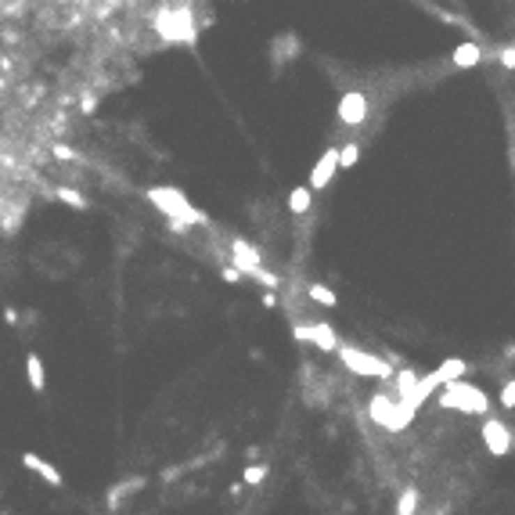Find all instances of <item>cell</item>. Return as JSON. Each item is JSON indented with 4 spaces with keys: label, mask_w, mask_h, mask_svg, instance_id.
I'll use <instances>...</instances> for the list:
<instances>
[{
    "label": "cell",
    "mask_w": 515,
    "mask_h": 515,
    "mask_svg": "<svg viewBox=\"0 0 515 515\" xmlns=\"http://www.w3.org/2000/svg\"><path fill=\"white\" fill-rule=\"evenodd\" d=\"M415 512H418V490L407 486L400 493V501H397V515H415Z\"/></svg>",
    "instance_id": "17"
},
{
    "label": "cell",
    "mask_w": 515,
    "mask_h": 515,
    "mask_svg": "<svg viewBox=\"0 0 515 515\" xmlns=\"http://www.w3.org/2000/svg\"><path fill=\"white\" fill-rule=\"evenodd\" d=\"M339 119L346 126H360L364 119H368V98H364L360 91H346L339 98Z\"/></svg>",
    "instance_id": "7"
},
{
    "label": "cell",
    "mask_w": 515,
    "mask_h": 515,
    "mask_svg": "<svg viewBox=\"0 0 515 515\" xmlns=\"http://www.w3.org/2000/svg\"><path fill=\"white\" fill-rule=\"evenodd\" d=\"M54 155H58V159H76V155L69 152V148H66V144H54Z\"/></svg>",
    "instance_id": "26"
},
{
    "label": "cell",
    "mask_w": 515,
    "mask_h": 515,
    "mask_svg": "<svg viewBox=\"0 0 515 515\" xmlns=\"http://www.w3.org/2000/svg\"><path fill=\"white\" fill-rule=\"evenodd\" d=\"M252 277H256V282H260V285H267V289H277V274H270V270H252Z\"/></svg>",
    "instance_id": "22"
},
{
    "label": "cell",
    "mask_w": 515,
    "mask_h": 515,
    "mask_svg": "<svg viewBox=\"0 0 515 515\" xmlns=\"http://www.w3.org/2000/svg\"><path fill=\"white\" fill-rule=\"evenodd\" d=\"M393 378H397V393H400V400H407V397H411V390H415V385H418V375H415L411 368H403V371H397Z\"/></svg>",
    "instance_id": "16"
},
{
    "label": "cell",
    "mask_w": 515,
    "mask_h": 515,
    "mask_svg": "<svg viewBox=\"0 0 515 515\" xmlns=\"http://www.w3.org/2000/svg\"><path fill=\"white\" fill-rule=\"evenodd\" d=\"M498 61H501L505 69H515V47H501L498 51Z\"/></svg>",
    "instance_id": "24"
},
{
    "label": "cell",
    "mask_w": 515,
    "mask_h": 515,
    "mask_svg": "<svg viewBox=\"0 0 515 515\" xmlns=\"http://www.w3.org/2000/svg\"><path fill=\"white\" fill-rule=\"evenodd\" d=\"M263 479H267V465H249V468H245V483H249V486L263 483Z\"/></svg>",
    "instance_id": "20"
},
{
    "label": "cell",
    "mask_w": 515,
    "mask_h": 515,
    "mask_svg": "<svg viewBox=\"0 0 515 515\" xmlns=\"http://www.w3.org/2000/svg\"><path fill=\"white\" fill-rule=\"evenodd\" d=\"M440 407H450V411H465V415H486V411H490V397L479 390V385L458 378V382L443 385Z\"/></svg>",
    "instance_id": "2"
},
{
    "label": "cell",
    "mask_w": 515,
    "mask_h": 515,
    "mask_svg": "<svg viewBox=\"0 0 515 515\" xmlns=\"http://www.w3.org/2000/svg\"><path fill=\"white\" fill-rule=\"evenodd\" d=\"M22 465H26V468H33V472H40V476H44V483L61 486V472H58L54 465H47L40 454H22Z\"/></svg>",
    "instance_id": "12"
},
{
    "label": "cell",
    "mask_w": 515,
    "mask_h": 515,
    "mask_svg": "<svg viewBox=\"0 0 515 515\" xmlns=\"http://www.w3.org/2000/svg\"><path fill=\"white\" fill-rule=\"evenodd\" d=\"M224 282H231V285H238V282H242V274L234 270V267H224Z\"/></svg>",
    "instance_id": "25"
},
{
    "label": "cell",
    "mask_w": 515,
    "mask_h": 515,
    "mask_svg": "<svg viewBox=\"0 0 515 515\" xmlns=\"http://www.w3.org/2000/svg\"><path fill=\"white\" fill-rule=\"evenodd\" d=\"M144 483H148L144 476H134V479H126V483H116V486L109 490V508L116 512V508H119V501H126V498H130V493H137V490H141Z\"/></svg>",
    "instance_id": "13"
},
{
    "label": "cell",
    "mask_w": 515,
    "mask_h": 515,
    "mask_svg": "<svg viewBox=\"0 0 515 515\" xmlns=\"http://www.w3.org/2000/svg\"><path fill=\"white\" fill-rule=\"evenodd\" d=\"M483 443H486V450L490 454H508L512 450V433H508V425L505 422H498V418H486L483 422Z\"/></svg>",
    "instance_id": "8"
},
{
    "label": "cell",
    "mask_w": 515,
    "mask_h": 515,
    "mask_svg": "<svg viewBox=\"0 0 515 515\" xmlns=\"http://www.w3.org/2000/svg\"><path fill=\"white\" fill-rule=\"evenodd\" d=\"M307 292H310V299H314V303H325V307H335V303H339V295H335L328 285H310Z\"/></svg>",
    "instance_id": "19"
},
{
    "label": "cell",
    "mask_w": 515,
    "mask_h": 515,
    "mask_svg": "<svg viewBox=\"0 0 515 515\" xmlns=\"http://www.w3.org/2000/svg\"><path fill=\"white\" fill-rule=\"evenodd\" d=\"M292 339H299V342H314V346H321L325 353H335L339 350V335H335V328L332 325H292Z\"/></svg>",
    "instance_id": "6"
},
{
    "label": "cell",
    "mask_w": 515,
    "mask_h": 515,
    "mask_svg": "<svg viewBox=\"0 0 515 515\" xmlns=\"http://www.w3.org/2000/svg\"><path fill=\"white\" fill-rule=\"evenodd\" d=\"M479 61H483V47L472 44V40L458 44L454 54H450V66H454V69H472V66H479Z\"/></svg>",
    "instance_id": "11"
},
{
    "label": "cell",
    "mask_w": 515,
    "mask_h": 515,
    "mask_svg": "<svg viewBox=\"0 0 515 515\" xmlns=\"http://www.w3.org/2000/svg\"><path fill=\"white\" fill-rule=\"evenodd\" d=\"M368 415L378 422V425H385V429H403V425H411V411L400 403V400H393V397H385V393H375L371 397V403H368Z\"/></svg>",
    "instance_id": "5"
},
{
    "label": "cell",
    "mask_w": 515,
    "mask_h": 515,
    "mask_svg": "<svg viewBox=\"0 0 515 515\" xmlns=\"http://www.w3.org/2000/svg\"><path fill=\"white\" fill-rule=\"evenodd\" d=\"M231 252H234V270H238V274L260 270V249L249 245L245 238H234V242H231Z\"/></svg>",
    "instance_id": "10"
},
{
    "label": "cell",
    "mask_w": 515,
    "mask_h": 515,
    "mask_svg": "<svg viewBox=\"0 0 515 515\" xmlns=\"http://www.w3.org/2000/svg\"><path fill=\"white\" fill-rule=\"evenodd\" d=\"M501 407H508V411L515 407V378L505 382V390H501Z\"/></svg>",
    "instance_id": "23"
},
{
    "label": "cell",
    "mask_w": 515,
    "mask_h": 515,
    "mask_svg": "<svg viewBox=\"0 0 515 515\" xmlns=\"http://www.w3.org/2000/svg\"><path fill=\"white\" fill-rule=\"evenodd\" d=\"M26 375H29V385H33V393H44V390H47L44 360H40L36 353H29V357H26Z\"/></svg>",
    "instance_id": "14"
},
{
    "label": "cell",
    "mask_w": 515,
    "mask_h": 515,
    "mask_svg": "<svg viewBox=\"0 0 515 515\" xmlns=\"http://www.w3.org/2000/svg\"><path fill=\"white\" fill-rule=\"evenodd\" d=\"M58 199H66V202H69V206H76V209H83V206H87V202H83V199L76 195L72 187H58Z\"/></svg>",
    "instance_id": "21"
},
{
    "label": "cell",
    "mask_w": 515,
    "mask_h": 515,
    "mask_svg": "<svg viewBox=\"0 0 515 515\" xmlns=\"http://www.w3.org/2000/svg\"><path fill=\"white\" fill-rule=\"evenodd\" d=\"M357 159H360V144H357V141H350V144L339 148V166H342V169L357 166Z\"/></svg>",
    "instance_id": "18"
},
{
    "label": "cell",
    "mask_w": 515,
    "mask_h": 515,
    "mask_svg": "<svg viewBox=\"0 0 515 515\" xmlns=\"http://www.w3.org/2000/svg\"><path fill=\"white\" fill-rule=\"evenodd\" d=\"M155 29L162 40H169V44H195V18H191L187 8H177V11H162L155 18Z\"/></svg>",
    "instance_id": "4"
},
{
    "label": "cell",
    "mask_w": 515,
    "mask_h": 515,
    "mask_svg": "<svg viewBox=\"0 0 515 515\" xmlns=\"http://www.w3.org/2000/svg\"><path fill=\"white\" fill-rule=\"evenodd\" d=\"M148 202L159 206L166 213V220H169V227H174V231H187L191 224H209L206 213L191 206L187 195H184V191H177V187H148Z\"/></svg>",
    "instance_id": "1"
},
{
    "label": "cell",
    "mask_w": 515,
    "mask_h": 515,
    "mask_svg": "<svg viewBox=\"0 0 515 515\" xmlns=\"http://www.w3.org/2000/svg\"><path fill=\"white\" fill-rule=\"evenodd\" d=\"M335 169H339V148H328V152L317 159V166H314L307 187H310V191H325V187L332 184V177H335Z\"/></svg>",
    "instance_id": "9"
},
{
    "label": "cell",
    "mask_w": 515,
    "mask_h": 515,
    "mask_svg": "<svg viewBox=\"0 0 515 515\" xmlns=\"http://www.w3.org/2000/svg\"><path fill=\"white\" fill-rule=\"evenodd\" d=\"M335 353H339V360L346 364L353 375H368V378H393V375H397L393 364H385L382 357L364 353V350H357V346H346V342H339Z\"/></svg>",
    "instance_id": "3"
},
{
    "label": "cell",
    "mask_w": 515,
    "mask_h": 515,
    "mask_svg": "<svg viewBox=\"0 0 515 515\" xmlns=\"http://www.w3.org/2000/svg\"><path fill=\"white\" fill-rule=\"evenodd\" d=\"M310 199H314V191H310V187H292L289 209L295 213V217H307V213H310Z\"/></svg>",
    "instance_id": "15"
}]
</instances>
